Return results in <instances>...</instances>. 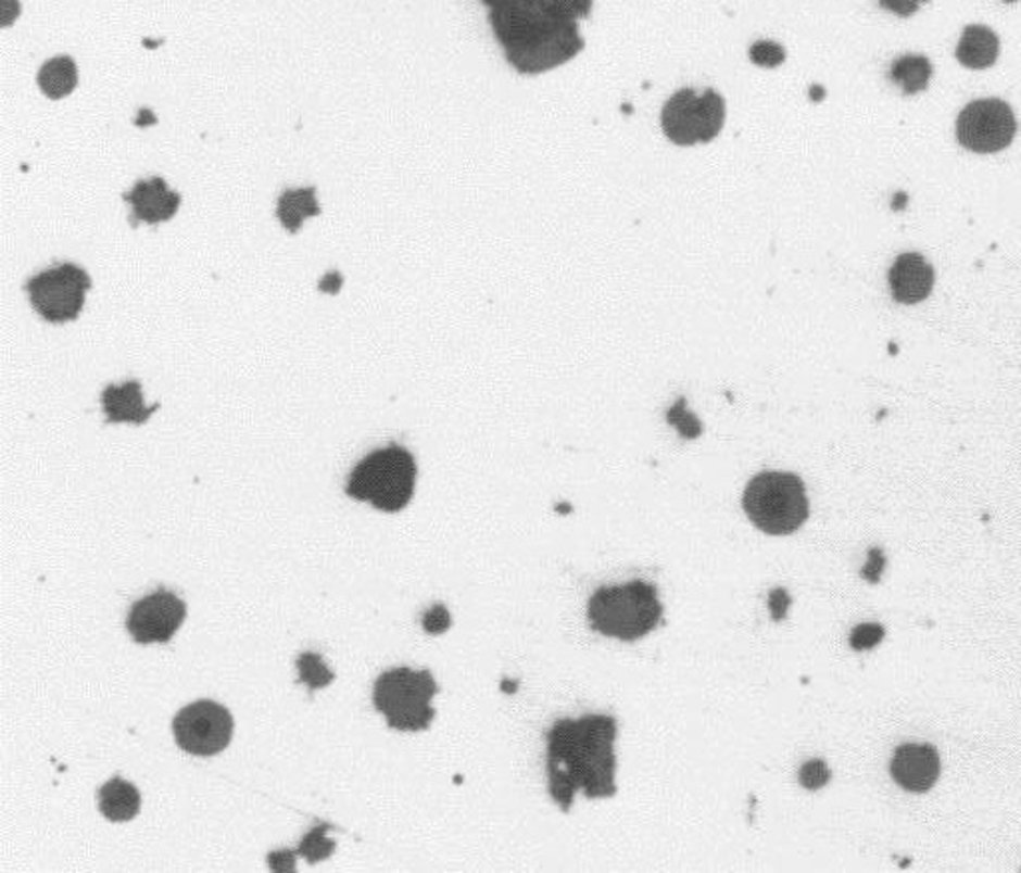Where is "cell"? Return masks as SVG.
<instances>
[{"label": "cell", "instance_id": "cell-5", "mask_svg": "<svg viewBox=\"0 0 1021 873\" xmlns=\"http://www.w3.org/2000/svg\"><path fill=\"white\" fill-rule=\"evenodd\" d=\"M742 507L748 519L768 534H791L808 519L803 479L792 473H760L746 486Z\"/></svg>", "mask_w": 1021, "mask_h": 873}, {"label": "cell", "instance_id": "cell-18", "mask_svg": "<svg viewBox=\"0 0 1021 873\" xmlns=\"http://www.w3.org/2000/svg\"><path fill=\"white\" fill-rule=\"evenodd\" d=\"M319 214V204L316 200V188H300V190H286L278 202V218L281 226L288 231L302 228L304 219Z\"/></svg>", "mask_w": 1021, "mask_h": 873}, {"label": "cell", "instance_id": "cell-28", "mask_svg": "<svg viewBox=\"0 0 1021 873\" xmlns=\"http://www.w3.org/2000/svg\"><path fill=\"white\" fill-rule=\"evenodd\" d=\"M906 202H908V195L904 194V192H898L896 198H894V207L902 210V207L906 206Z\"/></svg>", "mask_w": 1021, "mask_h": 873}, {"label": "cell", "instance_id": "cell-2", "mask_svg": "<svg viewBox=\"0 0 1021 873\" xmlns=\"http://www.w3.org/2000/svg\"><path fill=\"white\" fill-rule=\"evenodd\" d=\"M617 724L608 716L560 720L547 734L549 792L563 812L583 789L587 798L615 796Z\"/></svg>", "mask_w": 1021, "mask_h": 873}, {"label": "cell", "instance_id": "cell-24", "mask_svg": "<svg viewBox=\"0 0 1021 873\" xmlns=\"http://www.w3.org/2000/svg\"><path fill=\"white\" fill-rule=\"evenodd\" d=\"M753 59L765 66H777L780 62L784 61V50L780 49L779 45H770V42H762V45H756L753 49Z\"/></svg>", "mask_w": 1021, "mask_h": 873}, {"label": "cell", "instance_id": "cell-25", "mask_svg": "<svg viewBox=\"0 0 1021 873\" xmlns=\"http://www.w3.org/2000/svg\"><path fill=\"white\" fill-rule=\"evenodd\" d=\"M884 567H886L884 553H882L880 548H872V551H870V560H868V565L862 569L864 579L875 584V582L880 581Z\"/></svg>", "mask_w": 1021, "mask_h": 873}, {"label": "cell", "instance_id": "cell-17", "mask_svg": "<svg viewBox=\"0 0 1021 873\" xmlns=\"http://www.w3.org/2000/svg\"><path fill=\"white\" fill-rule=\"evenodd\" d=\"M999 40L985 26H968L961 37L956 56L966 68L984 71L997 61Z\"/></svg>", "mask_w": 1021, "mask_h": 873}, {"label": "cell", "instance_id": "cell-16", "mask_svg": "<svg viewBox=\"0 0 1021 873\" xmlns=\"http://www.w3.org/2000/svg\"><path fill=\"white\" fill-rule=\"evenodd\" d=\"M140 792L126 780L114 777L98 792V808L110 822H130L140 812Z\"/></svg>", "mask_w": 1021, "mask_h": 873}, {"label": "cell", "instance_id": "cell-27", "mask_svg": "<svg viewBox=\"0 0 1021 873\" xmlns=\"http://www.w3.org/2000/svg\"><path fill=\"white\" fill-rule=\"evenodd\" d=\"M319 834H322V830L317 827L312 836L305 837L304 842H302V849H300V851L310 860V863L324 860V858H328L329 853H331L329 849H322V846L317 848V836H319Z\"/></svg>", "mask_w": 1021, "mask_h": 873}, {"label": "cell", "instance_id": "cell-23", "mask_svg": "<svg viewBox=\"0 0 1021 873\" xmlns=\"http://www.w3.org/2000/svg\"><path fill=\"white\" fill-rule=\"evenodd\" d=\"M828 780H830V770L822 760H812V762L804 764L803 770H801V782H803L804 788H822V786H827Z\"/></svg>", "mask_w": 1021, "mask_h": 873}, {"label": "cell", "instance_id": "cell-22", "mask_svg": "<svg viewBox=\"0 0 1021 873\" xmlns=\"http://www.w3.org/2000/svg\"><path fill=\"white\" fill-rule=\"evenodd\" d=\"M298 667H300V672H302V680L307 682V684H312V688H322V686L328 684L329 680L333 679L331 672H319V674H317V668L324 667V662H322L316 655H314V668H312V658H310V655L302 656L300 662H298Z\"/></svg>", "mask_w": 1021, "mask_h": 873}, {"label": "cell", "instance_id": "cell-12", "mask_svg": "<svg viewBox=\"0 0 1021 873\" xmlns=\"http://www.w3.org/2000/svg\"><path fill=\"white\" fill-rule=\"evenodd\" d=\"M940 754L932 744H904L892 758L894 782L913 794H924L940 777Z\"/></svg>", "mask_w": 1021, "mask_h": 873}, {"label": "cell", "instance_id": "cell-3", "mask_svg": "<svg viewBox=\"0 0 1021 873\" xmlns=\"http://www.w3.org/2000/svg\"><path fill=\"white\" fill-rule=\"evenodd\" d=\"M660 619L663 605L657 589L643 581L601 589L589 603L591 627L605 636L627 643L655 631Z\"/></svg>", "mask_w": 1021, "mask_h": 873}, {"label": "cell", "instance_id": "cell-13", "mask_svg": "<svg viewBox=\"0 0 1021 873\" xmlns=\"http://www.w3.org/2000/svg\"><path fill=\"white\" fill-rule=\"evenodd\" d=\"M887 281L898 304H920L934 288V267L925 262L924 255L902 254L890 269Z\"/></svg>", "mask_w": 1021, "mask_h": 873}, {"label": "cell", "instance_id": "cell-10", "mask_svg": "<svg viewBox=\"0 0 1021 873\" xmlns=\"http://www.w3.org/2000/svg\"><path fill=\"white\" fill-rule=\"evenodd\" d=\"M1016 116L1001 100H978L966 106L958 118V140L978 154H994L1011 144Z\"/></svg>", "mask_w": 1021, "mask_h": 873}, {"label": "cell", "instance_id": "cell-15", "mask_svg": "<svg viewBox=\"0 0 1021 873\" xmlns=\"http://www.w3.org/2000/svg\"><path fill=\"white\" fill-rule=\"evenodd\" d=\"M102 407L109 423H147L150 415L159 412L160 405L147 407L140 383L133 379L124 385H109L102 391Z\"/></svg>", "mask_w": 1021, "mask_h": 873}, {"label": "cell", "instance_id": "cell-29", "mask_svg": "<svg viewBox=\"0 0 1021 873\" xmlns=\"http://www.w3.org/2000/svg\"><path fill=\"white\" fill-rule=\"evenodd\" d=\"M1004 2H1018V0H1004Z\"/></svg>", "mask_w": 1021, "mask_h": 873}, {"label": "cell", "instance_id": "cell-7", "mask_svg": "<svg viewBox=\"0 0 1021 873\" xmlns=\"http://www.w3.org/2000/svg\"><path fill=\"white\" fill-rule=\"evenodd\" d=\"M724 116V100L718 92L705 90L698 97L691 88H684L665 104L660 124L675 144L693 146L717 138Z\"/></svg>", "mask_w": 1021, "mask_h": 873}, {"label": "cell", "instance_id": "cell-1", "mask_svg": "<svg viewBox=\"0 0 1021 873\" xmlns=\"http://www.w3.org/2000/svg\"><path fill=\"white\" fill-rule=\"evenodd\" d=\"M505 59L521 74L547 73L584 49L579 23L593 0H483Z\"/></svg>", "mask_w": 1021, "mask_h": 873}, {"label": "cell", "instance_id": "cell-21", "mask_svg": "<svg viewBox=\"0 0 1021 873\" xmlns=\"http://www.w3.org/2000/svg\"><path fill=\"white\" fill-rule=\"evenodd\" d=\"M884 629L880 624H860L852 632L850 644L854 650H870L884 641Z\"/></svg>", "mask_w": 1021, "mask_h": 873}, {"label": "cell", "instance_id": "cell-19", "mask_svg": "<svg viewBox=\"0 0 1021 873\" xmlns=\"http://www.w3.org/2000/svg\"><path fill=\"white\" fill-rule=\"evenodd\" d=\"M78 76H76V64L71 56H56L52 61L45 62V66L38 73V85L42 92L49 98L68 97L76 88Z\"/></svg>", "mask_w": 1021, "mask_h": 873}, {"label": "cell", "instance_id": "cell-11", "mask_svg": "<svg viewBox=\"0 0 1021 873\" xmlns=\"http://www.w3.org/2000/svg\"><path fill=\"white\" fill-rule=\"evenodd\" d=\"M186 619L182 598L159 591L135 603L128 615V632L138 644L168 643Z\"/></svg>", "mask_w": 1021, "mask_h": 873}, {"label": "cell", "instance_id": "cell-20", "mask_svg": "<svg viewBox=\"0 0 1021 873\" xmlns=\"http://www.w3.org/2000/svg\"><path fill=\"white\" fill-rule=\"evenodd\" d=\"M932 76V64L925 56H902L892 64L890 78L902 86L906 94H916L922 92L930 85Z\"/></svg>", "mask_w": 1021, "mask_h": 873}, {"label": "cell", "instance_id": "cell-26", "mask_svg": "<svg viewBox=\"0 0 1021 873\" xmlns=\"http://www.w3.org/2000/svg\"><path fill=\"white\" fill-rule=\"evenodd\" d=\"M878 2L890 13L912 16L913 13H918V9L924 4L925 0H878Z\"/></svg>", "mask_w": 1021, "mask_h": 873}, {"label": "cell", "instance_id": "cell-6", "mask_svg": "<svg viewBox=\"0 0 1021 873\" xmlns=\"http://www.w3.org/2000/svg\"><path fill=\"white\" fill-rule=\"evenodd\" d=\"M439 686L427 670L393 668L383 672L374 688V704L388 724L402 732L427 730L436 718L431 698Z\"/></svg>", "mask_w": 1021, "mask_h": 873}, {"label": "cell", "instance_id": "cell-9", "mask_svg": "<svg viewBox=\"0 0 1021 873\" xmlns=\"http://www.w3.org/2000/svg\"><path fill=\"white\" fill-rule=\"evenodd\" d=\"M172 730L184 752L207 758L228 748L234 734V718L222 704L198 700L176 714Z\"/></svg>", "mask_w": 1021, "mask_h": 873}, {"label": "cell", "instance_id": "cell-4", "mask_svg": "<svg viewBox=\"0 0 1021 873\" xmlns=\"http://www.w3.org/2000/svg\"><path fill=\"white\" fill-rule=\"evenodd\" d=\"M417 465L414 455L400 445L374 451L350 473L345 493L371 503L383 513H398L414 497Z\"/></svg>", "mask_w": 1021, "mask_h": 873}, {"label": "cell", "instance_id": "cell-8", "mask_svg": "<svg viewBox=\"0 0 1021 873\" xmlns=\"http://www.w3.org/2000/svg\"><path fill=\"white\" fill-rule=\"evenodd\" d=\"M92 279L83 267L61 264L26 283L30 304L50 324H66L80 316Z\"/></svg>", "mask_w": 1021, "mask_h": 873}, {"label": "cell", "instance_id": "cell-14", "mask_svg": "<svg viewBox=\"0 0 1021 873\" xmlns=\"http://www.w3.org/2000/svg\"><path fill=\"white\" fill-rule=\"evenodd\" d=\"M124 200L133 206V226L138 222L152 226L168 222L180 207V194L172 192L162 178L136 184L130 192L124 194Z\"/></svg>", "mask_w": 1021, "mask_h": 873}]
</instances>
